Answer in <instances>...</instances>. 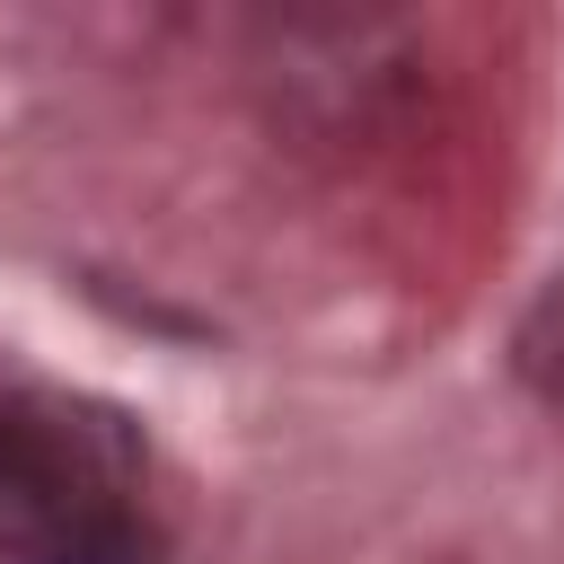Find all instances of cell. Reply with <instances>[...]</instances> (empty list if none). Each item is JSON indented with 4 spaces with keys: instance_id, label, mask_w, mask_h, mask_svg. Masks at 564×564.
I'll use <instances>...</instances> for the list:
<instances>
[{
    "instance_id": "6da1fadb",
    "label": "cell",
    "mask_w": 564,
    "mask_h": 564,
    "mask_svg": "<svg viewBox=\"0 0 564 564\" xmlns=\"http://www.w3.org/2000/svg\"><path fill=\"white\" fill-rule=\"evenodd\" d=\"M132 441L53 397H0V564H141Z\"/></svg>"
}]
</instances>
